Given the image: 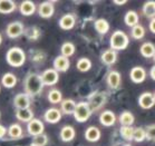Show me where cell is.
I'll use <instances>...</instances> for the list:
<instances>
[{
  "label": "cell",
  "mask_w": 155,
  "mask_h": 146,
  "mask_svg": "<svg viewBox=\"0 0 155 146\" xmlns=\"http://www.w3.org/2000/svg\"><path fill=\"white\" fill-rule=\"evenodd\" d=\"M120 134L124 139L130 141V139H133V136H134V128L130 126H123L120 128Z\"/></svg>",
  "instance_id": "cell-36"
},
{
  "label": "cell",
  "mask_w": 155,
  "mask_h": 146,
  "mask_svg": "<svg viewBox=\"0 0 155 146\" xmlns=\"http://www.w3.org/2000/svg\"><path fill=\"white\" fill-rule=\"evenodd\" d=\"M47 138L46 135L44 134H40V135L34 136V139H32V146H45L47 144Z\"/></svg>",
  "instance_id": "cell-37"
},
{
  "label": "cell",
  "mask_w": 155,
  "mask_h": 146,
  "mask_svg": "<svg viewBox=\"0 0 155 146\" xmlns=\"http://www.w3.org/2000/svg\"><path fill=\"white\" fill-rule=\"evenodd\" d=\"M110 47L113 50H123L128 46V37L124 31L117 30L112 35L110 40H109Z\"/></svg>",
  "instance_id": "cell-3"
},
{
  "label": "cell",
  "mask_w": 155,
  "mask_h": 146,
  "mask_svg": "<svg viewBox=\"0 0 155 146\" xmlns=\"http://www.w3.org/2000/svg\"><path fill=\"white\" fill-rule=\"evenodd\" d=\"M54 12H55V8L54 5L49 1H45L42 2L38 8V14L42 18H50L53 17Z\"/></svg>",
  "instance_id": "cell-9"
},
{
  "label": "cell",
  "mask_w": 155,
  "mask_h": 146,
  "mask_svg": "<svg viewBox=\"0 0 155 146\" xmlns=\"http://www.w3.org/2000/svg\"><path fill=\"white\" fill-rule=\"evenodd\" d=\"M145 35V29L143 28V26L136 25L135 27L132 28V36L134 39H142Z\"/></svg>",
  "instance_id": "cell-35"
},
{
  "label": "cell",
  "mask_w": 155,
  "mask_h": 146,
  "mask_svg": "<svg viewBox=\"0 0 155 146\" xmlns=\"http://www.w3.org/2000/svg\"><path fill=\"white\" fill-rule=\"evenodd\" d=\"M91 114H92V109H91V106L88 103H85V102H81V103L76 104V108H75L74 112V117L75 119L79 123H84L91 117Z\"/></svg>",
  "instance_id": "cell-4"
},
{
  "label": "cell",
  "mask_w": 155,
  "mask_h": 146,
  "mask_svg": "<svg viewBox=\"0 0 155 146\" xmlns=\"http://www.w3.org/2000/svg\"><path fill=\"white\" fill-rule=\"evenodd\" d=\"M116 58H117V54L113 49L105 50L102 55V60L105 65H113L116 61Z\"/></svg>",
  "instance_id": "cell-21"
},
{
  "label": "cell",
  "mask_w": 155,
  "mask_h": 146,
  "mask_svg": "<svg viewBox=\"0 0 155 146\" xmlns=\"http://www.w3.org/2000/svg\"><path fill=\"white\" fill-rule=\"evenodd\" d=\"M60 138L63 139L64 142H71L75 138V129L69 126V125H66L64 126L61 131H60Z\"/></svg>",
  "instance_id": "cell-16"
},
{
  "label": "cell",
  "mask_w": 155,
  "mask_h": 146,
  "mask_svg": "<svg viewBox=\"0 0 155 146\" xmlns=\"http://www.w3.org/2000/svg\"><path fill=\"white\" fill-rule=\"evenodd\" d=\"M7 35L9 38H17L24 32V25L19 21H15L9 24L7 27Z\"/></svg>",
  "instance_id": "cell-6"
},
{
  "label": "cell",
  "mask_w": 155,
  "mask_h": 146,
  "mask_svg": "<svg viewBox=\"0 0 155 146\" xmlns=\"http://www.w3.org/2000/svg\"><path fill=\"white\" fill-rule=\"evenodd\" d=\"M28 132L30 135L32 136H37V135H40L42 134L44 132V124H42L41 121H39V119H32L28 123Z\"/></svg>",
  "instance_id": "cell-8"
},
{
  "label": "cell",
  "mask_w": 155,
  "mask_h": 146,
  "mask_svg": "<svg viewBox=\"0 0 155 146\" xmlns=\"http://www.w3.org/2000/svg\"><path fill=\"white\" fill-rule=\"evenodd\" d=\"M59 26L60 28L64 29V30H69L75 26V17L69 14L65 15L59 20Z\"/></svg>",
  "instance_id": "cell-15"
},
{
  "label": "cell",
  "mask_w": 155,
  "mask_h": 146,
  "mask_svg": "<svg viewBox=\"0 0 155 146\" xmlns=\"http://www.w3.org/2000/svg\"><path fill=\"white\" fill-rule=\"evenodd\" d=\"M1 82H2V85H4L6 88H12V87H15L16 84H17V77H16L14 74H11V73H7V74H5V75L2 76Z\"/></svg>",
  "instance_id": "cell-22"
},
{
  "label": "cell",
  "mask_w": 155,
  "mask_h": 146,
  "mask_svg": "<svg viewBox=\"0 0 155 146\" xmlns=\"http://www.w3.org/2000/svg\"><path fill=\"white\" fill-rule=\"evenodd\" d=\"M154 98H155V94H154Z\"/></svg>",
  "instance_id": "cell-46"
},
{
  "label": "cell",
  "mask_w": 155,
  "mask_h": 146,
  "mask_svg": "<svg viewBox=\"0 0 155 146\" xmlns=\"http://www.w3.org/2000/svg\"><path fill=\"white\" fill-rule=\"evenodd\" d=\"M1 41H2V37H1V35H0V44H1Z\"/></svg>",
  "instance_id": "cell-44"
},
{
  "label": "cell",
  "mask_w": 155,
  "mask_h": 146,
  "mask_svg": "<svg viewBox=\"0 0 155 146\" xmlns=\"http://www.w3.org/2000/svg\"><path fill=\"white\" fill-rule=\"evenodd\" d=\"M75 108H76V103L73 99H65L61 103V111L65 114H74Z\"/></svg>",
  "instance_id": "cell-27"
},
{
  "label": "cell",
  "mask_w": 155,
  "mask_h": 146,
  "mask_svg": "<svg viewBox=\"0 0 155 146\" xmlns=\"http://www.w3.org/2000/svg\"><path fill=\"white\" fill-rule=\"evenodd\" d=\"M95 29L98 34H101V35H105V34H107V31L109 30L108 21L105 20V19H103V18L97 19V20L95 21Z\"/></svg>",
  "instance_id": "cell-23"
},
{
  "label": "cell",
  "mask_w": 155,
  "mask_h": 146,
  "mask_svg": "<svg viewBox=\"0 0 155 146\" xmlns=\"http://www.w3.org/2000/svg\"><path fill=\"white\" fill-rule=\"evenodd\" d=\"M40 76H41V80L44 83V85H47V86H51L57 84L58 78H59L56 69H47Z\"/></svg>",
  "instance_id": "cell-5"
},
{
  "label": "cell",
  "mask_w": 155,
  "mask_h": 146,
  "mask_svg": "<svg viewBox=\"0 0 155 146\" xmlns=\"http://www.w3.org/2000/svg\"><path fill=\"white\" fill-rule=\"evenodd\" d=\"M8 134L10 135V137L12 138H19L22 134V128L20 125L18 124H12L8 129Z\"/></svg>",
  "instance_id": "cell-33"
},
{
  "label": "cell",
  "mask_w": 155,
  "mask_h": 146,
  "mask_svg": "<svg viewBox=\"0 0 155 146\" xmlns=\"http://www.w3.org/2000/svg\"><path fill=\"white\" fill-rule=\"evenodd\" d=\"M146 138L155 141V125L150 126V127L146 129Z\"/></svg>",
  "instance_id": "cell-39"
},
{
  "label": "cell",
  "mask_w": 155,
  "mask_h": 146,
  "mask_svg": "<svg viewBox=\"0 0 155 146\" xmlns=\"http://www.w3.org/2000/svg\"><path fill=\"white\" fill-rule=\"evenodd\" d=\"M141 54L142 56H144L146 58H151L155 55V47L153 44L151 43H145L141 46Z\"/></svg>",
  "instance_id": "cell-25"
},
{
  "label": "cell",
  "mask_w": 155,
  "mask_h": 146,
  "mask_svg": "<svg viewBox=\"0 0 155 146\" xmlns=\"http://www.w3.org/2000/svg\"><path fill=\"white\" fill-rule=\"evenodd\" d=\"M69 59L67 57H65V56H58V57L55 58V60H54V67L56 70H59V71H66L68 70V68H69Z\"/></svg>",
  "instance_id": "cell-14"
},
{
  "label": "cell",
  "mask_w": 155,
  "mask_h": 146,
  "mask_svg": "<svg viewBox=\"0 0 155 146\" xmlns=\"http://www.w3.org/2000/svg\"><path fill=\"white\" fill-rule=\"evenodd\" d=\"M125 24L130 27H135L138 22V15L135 12V11H128L126 15H125Z\"/></svg>",
  "instance_id": "cell-29"
},
{
  "label": "cell",
  "mask_w": 155,
  "mask_h": 146,
  "mask_svg": "<svg viewBox=\"0 0 155 146\" xmlns=\"http://www.w3.org/2000/svg\"><path fill=\"white\" fill-rule=\"evenodd\" d=\"M7 61L8 64L12 67H20L25 64L26 55L24 50L19 47H12L8 50L7 53Z\"/></svg>",
  "instance_id": "cell-2"
},
{
  "label": "cell",
  "mask_w": 155,
  "mask_h": 146,
  "mask_svg": "<svg viewBox=\"0 0 155 146\" xmlns=\"http://www.w3.org/2000/svg\"><path fill=\"white\" fill-rule=\"evenodd\" d=\"M61 55L63 56H65V57H71V56H73L75 53V46L73 45L71 43H65L61 46Z\"/></svg>",
  "instance_id": "cell-32"
},
{
  "label": "cell",
  "mask_w": 155,
  "mask_h": 146,
  "mask_svg": "<svg viewBox=\"0 0 155 146\" xmlns=\"http://www.w3.org/2000/svg\"><path fill=\"white\" fill-rule=\"evenodd\" d=\"M146 138V131H144L143 128L138 127V128L134 129V136H133V139L135 142H142Z\"/></svg>",
  "instance_id": "cell-38"
},
{
  "label": "cell",
  "mask_w": 155,
  "mask_h": 146,
  "mask_svg": "<svg viewBox=\"0 0 155 146\" xmlns=\"http://www.w3.org/2000/svg\"><path fill=\"white\" fill-rule=\"evenodd\" d=\"M150 30H151L153 34H155V18H153L150 22Z\"/></svg>",
  "instance_id": "cell-40"
},
{
  "label": "cell",
  "mask_w": 155,
  "mask_h": 146,
  "mask_svg": "<svg viewBox=\"0 0 155 146\" xmlns=\"http://www.w3.org/2000/svg\"><path fill=\"white\" fill-rule=\"evenodd\" d=\"M135 118L130 112H123L120 116V123L123 126H130L134 123Z\"/></svg>",
  "instance_id": "cell-30"
},
{
  "label": "cell",
  "mask_w": 155,
  "mask_h": 146,
  "mask_svg": "<svg viewBox=\"0 0 155 146\" xmlns=\"http://www.w3.org/2000/svg\"><path fill=\"white\" fill-rule=\"evenodd\" d=\"M31 146H32V145H31Z\"/></svg>",
  "instance_id": "cell-47"
},
{
  "label": "cell",
  "mask_w": 155,
  "mask_h": 146,
  "mask_svg": "<svg viewBox=\"0 0 155 146\" xmlns=\"http://www.w3.org/2000/svg\"><path fill=\"white\" fill-rule=\"evenodd\" d=\"M6 134V128H5V126L2 125H0V138H2Z\"/></svg>",
  "instance_id": "cell-41"
},
{
  "label": "cell",
  "mask_w": 155,
  "mask_h": 146,
  "mask_svg": "<svg viewBox=\"0 0 155 146\" xmlns=\"http://www.w3.org/2000/svg\"><path fill=\"white\" fill-rule=\"evenodd\" d=\"M16 9V4L12 0H0V14H10Z\"/></svg>",
  "instance_id": "cell-20"
},
{
  "label": "cell",
  "mask_w": 155,
  "mask_h": 146,
  "mask_svg": "<svg viewBox=\"0 0 155 146\" xmlns=\"http://www.w3.org/2000/svg\"><path fill=\"white\" fill-rule=\"evenodd\" d=\"M44 83L41 80V76L37 74H30L27 76L25 82V88L28 95H37L41 92Z\"/></svg>",
  "instance_id": "cell-1"
},
{
  "label": "cell",
  "mask_w": 155,
  "mask_h": 146,
  "mask_svg": "<svg viewBox=\"0 0 155 146\" xmlns=\"http://www.w3.org/2000/svg\"><path fill=\"white\" fill-rule=\"evenodd\" d=\"M105 102V96H104V94H95V95H93L91 97V104H89V106H91V109L92 108H98L103 105V103Z\"/></svg>",
  "instance_id": "cell-26"
},
{
  "label": "cell",
  "mask_w": 155,
  "mask_h": 146,
  "mask_svg": "<svg viewBox=\"0 0 155 146\" xmlns=\"http://www.w3.org/2000/svg\"><path fill=\"white\" fill-rule=\"evenodd\" d=\"M14 104L18 109H26V108H29V105H30L29 95L28 94H18L17 96L15 97Z\"/></svg>",
  "instance_id": "cell-11"
},
{
  "label": "cell",
  "mask_w": 155,
  "mask_h": 146,
  "mask_svg": "<svg viewBox=\"0 0 155 146\" xmlns=\"http://www.w3.org/2000/svg\"><path fill=\"white\" fill-rule=\"evenodd\" d=\"M151 77L155 80V66L151 68Z\"/></svg>",
  "instance_id": "cell-42"
},
{
  "label": "cell",
  "mask_w": 155,
  "mask_h": 146,
  "mask_svg": "<svg viewBox=\"0 0 155 146\" xmlns=\"http://www.w3.org/2000/svg\"><path fill=\"white\" fill-rule=\"evenodd\" d=\"M85 137L89 142H97L101 138V131L95 126H91L86 129L85 132Z\"/></svg>",
  "instance_id": "cell-17"
},
{
  "label": "cell",
  "mask_w": 155,
  "mask_h": 146,
  "mask_svg": "<svg viewBox=\"0 0 155 146\" xmlns=\"http://www.w3.org/2000/svg\"><path fill=\"white\" fill-rule=\"evenodd\" d=\"M125 146H130V145H125Z\"/></svg>",
  "instance_id": "cell-45"
},
{
  "label": "cell",
  "mask_w": 155,
  "mask_h": 146,
  "mask_svg": "<svg viewBox=\"0 0 155 146\" xmlns=\"http://www.w3.org/2000/svg\"><path fill=\"white\" fill-rule=\"evenodd\" d=\"M107 84L110 88L116 89L118 88V86L120 85V73L117 71H110L108 74V77H107Z\"/></svg>",
  "instance_id": "cell-19"
},
{
  "label": "cell",
  "mask_w": 155,
  "mask_h": 146,
  "mask_svg": "<svg viewBox=\"0 0 155 146\" xmlns=\"http://www.w3.org/2000/svg\"><path fill=\"white\" fill-rule=\"evenodd\" d=\"M130 79H132V82L136 83V84H141V83H143L145 80L146 73H145L144 68L134 67V68H132V70H130Z\"/></svg>",
  "instance_id": "cell-10"
},
{
  "label": "cell",
  "mask_w": 155,
  "mask_h": 146,
  "mask_svg": "<svg viewBox=\"0 0 155 146\" xmlns=\"http://www.w3.org/2000/svg\"><path fill=\"white\" fill-rule=\"evenodd\" d=\"M99 122L102 123L104 126H113L116 122V116L113 112L105 111L103 112L101 116H99Z\"/></svg>",
  "instance_id": "cell-12"
},
{
  "label": "cell",
  "mask_w": 155,
  "mask_h": 146,
  "mask_svg": "<svg viewBox=\"0 0 155 146\" xmlns=\"http://www.w3.org/2000/svg\"><path fill=\"white\" fill-rule=\"evenodd\" d=\"M114 4L117 5V6H122V5L127 4V1H126V0H124V1H114Z\"/></svg>",
  "instance_id": "cell-43"
},
{
  "label": "cell",
  "mask_w": 155,
  "mask_h": 146,
  "mask_svg": "<svg viewBox=\"0 0 155 146\" xmlns=\"http://www.w3.org/2000/svg\"><path fill=\"white\" fill-rule=\"evenodd\" d=\"M60 118H61V113L57 108H49L45 113V121L50 124H55L57 122H59Z\"/></svg>",
  "instance_id": "cell-13"
},
{
  "label": "cell",
  "mask_w": 155,
  "mask_h": 146,
  "mask_svg": "<svg viewBox=\"0 0 155 146\" xmlns=\"http://www.w3.org/2000/svg\"><path fill=\"white\" fill-rule=\"evenodd\" d=\"M16 116L19 121L21 122H30L34 119V115H32V112L29 109V108H26V109H18L17 113H16Z\"/></svg>",
  "instance_id": "cell-24"
},
{
  "label": "cell",
  "mask_w": 155,
  "mask_h": 146,
  "mask_svg": "<svg viewBox=\"0 0 155 146\" xmlns=\"http://www.w3.org/2000/svg\"><path fill=\"white\" fill-rule=\"evenodd\" d=\"M138 104L142 108L144 109H150L155 105L154 95L151 93H143L138 98Z\"/></svg>",
  "instance_id": "cell-7"
},
{
  "label": "cell",
  "mask_w": 155,
  "mask_h": 146,
  "mask_svg": "<svg viewBox=\"0 0 155 146\" xmlns=\"http://www.w3.org/2000/svg\"><path fill=\"white\" fill-rule=\"evenodd\" d=\"M143 14L147 18H155V1H147L143 6Z\"/></svg>",
  "instance_id": "cell-28"
},
{
  "label": "cell",
  "mask_w": 155,
  "mask_h": 146,
  "mask_svg": "<svg viewBox=\"0 0 155 146\" xmlns=\"http://www.w3.org/2000/svg\"><path fill=\"white\" fill-rule=\"evenodd\" d=\"M63 99V95L58 89H51L48 93V100L51 104H58Z\"/></svg>",
  "instance_id": "cell-31"
},
{
  "label": "cell",
  "mask_w": 155,
  "mask_h": 146,
  "mask_svg": "<svg viewBox=\"0 0 155 146\" xmlns=\"http://www.w3.org/2000/svg\"><path fill=\"white\" fill-rule=\"evenodd\" d=\"M36 11V6L32 1H29V0H26V1H22L20 5V12L24 16H31L32 14H35Z\"/></svg>",
  "instance_id": "cell-18"
},
{
  "label": "cell",
  "mask_w": 155,
  "mask_h": 146,
  "mask_svg": "<svg viewBox=\"0 0 155 146\" xmlns=\"http://www.w3.org/2000/svg\"><path fill=\"white\" fill-rule=\"evenodd\" d=\"M92 67V63L88 58H81L77 61V69L79 71H87Z\"/></svg>",
  "instance_id": "cell-34"
}]
</instances>
